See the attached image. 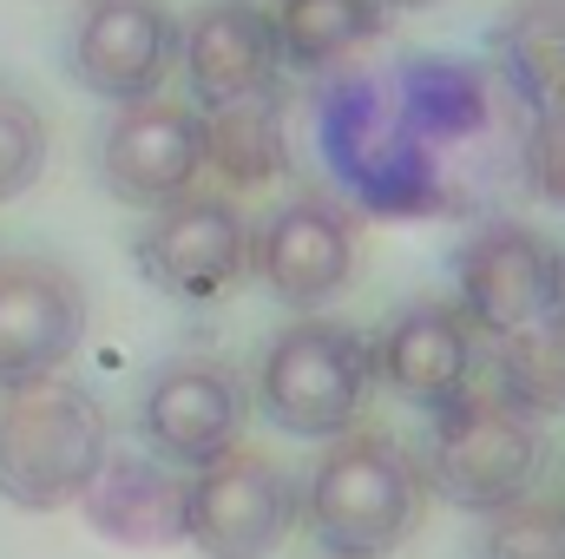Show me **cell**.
Returning <instances> with one entry per match:
<instances>
[{"label":"cell","instance_id":"obj_5","mask_svg":"<svg viewBox=\"0 0 565 559\" xmlns=\"http://www.w3.org/2000/svg\"><path fill=\"white\" fill-rule=\"evenodd\" d=\"M296 481L244 441L184 474V547L204 559H270L296 534Z\"/></svg>","mask_w":565,"mask_h":559},{"label":"cell","instance_id":"obj_2","mask_svg":"<svg viewBox=\"0 0 565 559\" xmlns=\"http://www.w3.org/2000/svg\"><path fill=\"white\" fill-rule=\"evenodd\" d=\"M113 447V415L93 389L40 376L0 389V500L26 514L73 507Z\"/></svg>","mask_w":565,"mask_h":559},{"label":"cell","instance_id":"obj_25","mask_svg":"<svg viewBox=\"0 0 565 559\" xmlns=\"http://www.w3.org/2000/svg\"><path fill=\"white\" fill-rule=\"evenodd\" d=\"M257 7H277V0H257Z\"/></svg>","mask_w":565,"mask_h":559},{"label":"cell","instance_id":"obj_4","mask_svg":"<svg viewBox=\"0 0 565 559\" xmlns=\"http://www.w3.org/2000/svg\"><path fill=\"white\" fill-rule=\"evenodd\" d=\"M415 461H422L427 494H440L460 514H493V507H507V500H520V494L540 487V474H546V434H540V421L500 409L473 382L454 409L434 415V434H427V447Z\"/></svg>","mask_w":565,"mask_h":559},{"label":"cell","instance_id":"obj_14","mask_svg":"<svg viewBox=\"0 0 565 559\" xmlns=\"http://www.w3.org/2000/svg\"><path fill=\"white\" fill-rule=\"evenodd\" d=\"M178 73H184V99L198 113L277 93L282 60H277L270 7H257V0H211V7L184 13L178 20Z\"/></svg>","mask_w":565,"mask_h":559},{"label":"cell","instance_id":"obj_21","mask_svg":"<svg viewBox=\"0 0 565 559\" xmlns=\"http://www.w3.org/2000/svg\"><path fill=\"white\" fill-rule=\"evenodd\" d=\"M46 151H53V139H46V113H40L26 93H7V86H0V204L40 184Z\"/></svg>","mask_w":565,"mask_h":559},{"label":"cell","instance_id":"obj_6","mask_svg":"<svg viewBox=\"0 0 565 559\" xmlns=\"http://www.w3.org/2000/svg\"><path fill=\"white\" fill-rule=\"evenodd\" d=\"M139 441L145 454H158L164 467H204L211 454L237 447L250 428V389L224 356L184 349L164 356L139 389Z\"/></svg>","mask_w":565,"mask_h":559},{"label":"cell","instance_id":"obj_17","mask_svg":"<svg viewBox=\"0 0 565 559\" xmlns=\"http://www.w3.org/2000/svg\"><path fill=\"white\" fill-rule=\"evenodd\" d=\"M270 27H277V60L289 73H329L388 33V7L382 0H277Z\"/></svg>","mask_w":565,"mask_h":559},{"label":"cell","instance_id":"obj_9","mask_svg":"<svg viewBox=\"0 0 565 559\" xmlns=\"http://www.w3.org/2000/svg\"><path fill=\"white\" fill-rule=\"evenodd\" d=\"M178 73V13L164 0H79L66 27V80L106 106L151 99Z\"/></svg>","mask_w":565,"mask_h":559},{"label":"cell","instance_id":"obj_19","mask_svg":"<svg viewBox=\"0 0 565 559\" xmlns=\"http://www.w3.org/2000/svg\"><path fill=\"white\" fill-rule=\"evenodd\" d=\"M204 165H217L231 184H270L282 171V86L204 113Z\"/></svg>","mask_w":565,"mask_h":559},{"label":"cell","instance_id":"obj_12","mask_svg":"<svg viewBox=\"0 0 565 559\" xmlns=\"http://www.w3.org/2000/svg\"><path fill=\"white\" fill-rule=\"evenodd\" d=\"M369 376L395 402L440 415L480 382V329L460 316V303L422 296L382 323V336L369 342Z\"/></svg>","mask_w":565,"mask_h":559},{"label":"cell","instance_id":"obj_23","mask_svg":"<svg viewBox=\"0 0 565 559\" xmlns=\"http://www.w3.org/2000/svg\"><path fill=\"white\" fill-rule=\"evenodd\" d=\"M382 7H388V13H395V7H402V13H422V7H440V0H382Z\"/></svg>","mask_w":565,"mask_h":559},{"label":"cell","instance_id":"obj_26","mask_svg":"<svg viewBox=\"0 0 565 559\" xmlns=\"http://www.w3.org/2000/svg\"><path fill=\"white\" fill-rule=\"evenodd\" d=\"M559 500H565V494H559Z\"/></svg>","mask_w":565,"mask_h":559},{"label":"cell","instance_id":"obj_10","mask_svg":"<svg viewBox=\"0 0 565 559\" xmlns=\"http://www.w3.org/2000/svg\"><path fill=\"white\" fill-rule=\"evenodd\" d=\"M250 264L282 309L309 316L349 289L362 264V231L349 204H335L329 191H289L282 204H270L264 231L250 238Z\"/></svg>","mask_w":565,"mask_h":559},{"label":"cell","instance_id":"obj_18","mask_svg":"<svg viewBox=\"0 0 565 559\" xmlns=\"http://www.w3.org/2000/svg\"><path fill=\"white\" fill-rule=\"evenodd\" d=\"M480 389L526 421L565 415V316L526 323L493 342V369H480Z\"/></svg>","mask_w":565,"mask_h":559},{"label":"cell","instance_id":"obj_15","mask_svg":"<svg viewBox=\"0 0 565 559\" xmlns=\"http://www.w3.org/2000/svg\"><path fill=\"white\" fill-rule=\"evenodd\" d=\"M86 514L93 534L119 540V547H178L184 540V467H164L158 454H119L106 447L99 474L86 481V494L73 500Z\"/></svg>","mask_w":565,"mask_h":559},{"label":"cell","instance_id":"obj_1","mask_svg":"<svg viewBox=\"0 0 565 559\" xmlns=\"http://www.w3.org/2000/svg\"><path fill=\"white\" fill-rule=\"evenodd\" d=\"M302 500V527L329 559H388L422 520L427 487L408 441L382 428H349L322 447Z\"/></svg>","mask_w":565,"mask_h":559},{"label":"cell","instance_id":"obj_24","mask_svg":"<svg viewBox=\"0 0 565 559\" xmlns=\"http://www.w3.org/2000/svg\"><path fill=\"white\" fill-rule=\"evenodd\" d=\"M559 316H565V251H559Z\"/></svg>","mask_w":565,"mask_h":559},{"label":"cell","instance_id":"obj_3","mask_svg":"<svg viewBox=\"0 0 565 559\" xmlns=\"http://www.w3.org/2000/svg\"><path fill=\"white\" fill-rule=\"evenodd\" d=\"M375 395L369 342L335 316H296L282 323L257 362V409L296 441H335L349 434Z\"/></svg>","mask_w":565,"mask_h":559},{"label":"cell","instance_id":"obj_22","mask_svg":"<svg viewBox=\"0 0 565 559\" xmlns=\"http://www.w3.org/2000/svg\"><path fill=\"white\" fill-rule=\"evenodd\" d=\"M520 165H526L533 198H546V204L565 211V106L559 113H533V133L520 145Z\"/></svg>","mask_w":565,"mask_h":559},{"label":"cell","instance_id":"obj_7","mask_svg":"<svg viewBox=\"0 0 565 559\" xmlns=\"http://www.w3.org/2000/svg\"><path fill=\"white\" fill-rule=\"evenodd\" d=\"M139 277L178 303H217L250 277V224L231 191H184L158 204L132 238Z\"/></svg>","mask_w":565,"mask_h":559},{"label":"cell","instance_id":"obj_8","mask_svg":"<svg viewBox=\"0 0 565 559\" xmlns=\"http://www.w3.org/2000/svg\"><path fill=\"white\" fill-rule=\"evenodd\" d=\"M93 165H99V184L113 204L158 211L211 171L204 165V113L191 99H171V93L126 99V106H113Z\"/></svg>","mask_w":565,"mask_h":559},{"label":"cell","instance_id":"obj_13","mask_svg":"<svg viewBox=\"0 0 565 559\" xmlns=\"http://www.w3.org/2000/svg\"><path fill=\"white\" fill-rule=\"evenodd\" d=\"M86 342V283L53 257H0V389L60 376Z\"/></svg>","mask_w":565,"mask_h":559},{"label":"cell","instance_id":"obj_16","mask_svg":"<svg viewBox=\"0 0 565 559\" xmlns=\"http://www.w3.org/2000/svg\"><path fill=\"white\" fill-rule=\"evenodd\" d=\"M487 53L526 113H559L565 106V0H513L493 20Z\"/></svg>","mask_w":565,"mask_h":559},{"label":"cell","instance_id":"obj_11","mask_svg":"<svg viewBox=\"0 0 565 559\" xmlns=\"http://www.w3.org/2000/svg\"><path fill=\"white\" fill-rule=\"evenodd\" d=\"M454 289H460V316L500 342L526 323L559 316V251L533 224L493 218L454 251Z\"/></svg>","mask_w":565,"mask_h":559},{"label":"cell","instance_id":"obj_20","mask_svg":"<svg viewBox=\"0 0 565 559\" xmlns=\"http://www.w3.org/2000/svg\"><path fill=\"white\" fill-rule=\"evenodd\" d=\"M473 559H565V500L520 494V500L480 514Z\"/></svg>","mask_w":565,"mask_h":559}]
</instances>
